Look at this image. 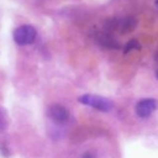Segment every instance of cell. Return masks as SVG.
Listing matches in <instances>:
<instances>
[{
  "label": "cell",
  "instance_id": "7a4b0ae2",
  "mask_svg": "<svg viewBox=\"0 0 158 158\" xmlns=\"http://www.w3.org/2000/svg\"><path fill=\"white\" fill-rule=\"evenodd\" d=\"M36 36H37V31L32 25H21L14 31V35H12L14 41L21 46L32 43Z\"/></svg>",
  "mask_w": 158,
  "mask_h": 158
},
{
  "label": "cell",
  "instance_id": "ba28073f",
  "mask_svg": "<svg viewBox=\"0 0 158 158\" xmlns=\"http://www.w3.org/2000/svg\"><path fill=\"white\" fill-rule=\"evenodd\" d=\"M81 158H96V156H95L91 151H88V152H85V153L81 156Z\"/></svg>",
  "mask_w": 158,
  "mask_h": 158
},
{
  "label": "cell",
  "instance_id": "6da1fadb",
  "mask_svg": "<svg viewBox=\"0 0 158 158\" xmlns=\"http://www.w3.org/2000/svg\"><path fill=\"white\" fill-rule=\"evenodd\" d=\"M78 101L83 105L91 106L102 112H109L115 106L112 100H110L105 96H101V95H96V94H83L78 98Z\"/></svg>",
  "mask_w": 158,
  "mask_h": 158
},
{
  "label": "cell",
  "instance_id": "3957f363",
  "mask_svg": "<svg viewBox=\"0 0 158 158\" xmlns=\"http://www.w3.org/2000/svg\"><path fill=\"white\" fill-rule=\"evenodd\" d=\"M158 107V101L153 98H148V99H142L137 102L136 105V114L137 116L146 118L148 116H151Z\"/></svg>",
  "mask_w": 158,
  "mask_h": 158
},
{
  "label": "cell",
  "instance_id": "30bf717a",
  "mask_svg": "<svg viewBox=\"0 0 158 158\" xmlns=\"http://www.w3.org/2000/svg\"><path fill=\"white\" fill-rule=\"evenodd\" d=\"M156 4H157V5H158V0H157V1H156Z\"/></svg>",
  "mask_w": 158,
  "mask_h": 158
},
{
  "label": "cell",
  "instance_id": "52a82bcc",
  "mask_svg": "<svg viewBox=\"0 0 158 158\" xmlns=\"http://www.w3.org/2000/svg\"><path fill=\"white\" fill-rule=\"evenodd\" d=\"M6 127H7V114L2 107H0V131L5 130Z\"/></svg>",
  "mask_w": 158,
  "mask_h": 158
},
{
  "label": "cell",
  "instance_id": "8992f818",
  "mask_svg": "<svg viewBox=\"0 0 158 158\" xmlns=\"http://www.w3.org/2000/svg\"><path fill=\"white\" fill-rule=\"evenodd\" d=\"M133 49H141V44L138 43V41L136 38H132L126 43V46L123 48V54H127L128 52H131Z\"/></svg>",
  "mask_w": 158,
  "mask_h": 158
},
{
  "label": "cell",
  "instance_id": "9c48e42d",
  "mask_svg": "<svg viewBox=\"0 0 158 158\" xmlns=\"http://www.w3.org/2000/svg\"><path fill=\"white\" fill-rule=\"evenodd\" d=\"M156 58H157V62H158V53L156 54Z\"/></svg>",
  "mask_w": 158,
  "mask_h": 158
},
{
  "label": "cell",
  "instance_id": "8fae6325",
  "mask_svg": "<svg viewBox=\"0 0 158 158\" xmlns=\"http://www.w3.org/2000/svg\"><path fill=\"white\" fill-rule=\"evenodd\" d=\"M157 78H158V72H157Z\"/></svg>",
  "mask_w": 158,
  "mask_h": 158
},
{
  "label": "cell",
  "instance_id": "5b68a950",
  "mask_svg": "<svg viewBox=\"0 0 158 158\" xmlns=\"http://www.w3.org/2000/svg\"><path fill=\"white\" fill-rule=\"evenodd\" d=\"M135 26H136V21H135V19L127 17V19L122 20V26H121V28L123 30V31H122L123 33H125V32H130V31H132V30L135 28Z\"/></svg>",
  "mask_w": 158,
  "mask_h": 158
},
{
  "label": "cell",
  "instance_id": "277c9868",
  "mask_svg": "<svg viewBox=\"0 0 158 158\" xmlns=\"http://www.w3.org/2000/svg\"><path fill=\"white\" fill-rule=\"evenodd\" d=\"M47 115H48V117H49L53 122L59 123V125L67 122L68 118H69V112H68V110H67L64 106L59 105V104H53V105H51V106L48 107V110H47Z\"/></svg>",
  "mask_w": 158,
  "mask_h": 158
}]
</instances>
